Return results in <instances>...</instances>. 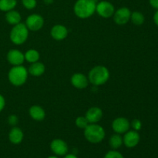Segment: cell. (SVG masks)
Returning a JSON list of instances; mask_svg holds the SVG:
<instances>
[{"label": "cell", "mask_w": 158, "mask_h": 158, "mask_svg": "<svg viewBox=\"0 0 158 158\" xmlns=\"http://www.w3.org/2000/svg\"><path fill=\"white\" fill-rule=\"evenodd\" d=\"M96 6L94 0H77L73 7L74 13L80 19H88L96 12Z\"/></svg>", "instance_id": "6da1fadb"}, {"label": "cell", "mask_w": 158, "mask_h": 158, "mask_svg": "<svg viewBox=\"0 0 158 158\" xmlns=\"http://www.w3.org/2000/svg\"><path fill=\"white\" fill-rule=\"evenodd\" d=\"M110 79V71L104 66H96L89 72L88 80L94 86L105 84Z\"/></svg>", "instance_id": "7a4b0ae2"}, {"label": "cell", "mask_w": 158, "mask_h": 158, "mask_svg": "<svg viewBox=\"0 0 158 158\" xmlns=\"http://www.w3.org/2000/svg\"><path fill=\"white\" fill-rule=\"evenodd\" d=\"M28 72L26 67L20 65V66H12L9 71L8 78L9 82L15 86H21L25 84L28 79Z\"/></svg>", "instance_id": "3957f363"}, {"label": "cell", "mask_w": 158, "mask_h": 158, "mask_svg": "<svg viewBox=\"0 0 158 158\" xmlns=\"http://www.w3.org/2000/svg\"><path fill=\"white\" fill-rule=\"evenodd\" d=\"M105 131L103 127L97 123H89L84 129V137L92 143H100L104 139Z\"/></svg>", "instance_id": "277c9868"}, {"label": "cell", "mask_w": 158, "mask_h": 158, "mask_svg": "<svg viewBox=\"0 0 158 158\" xmlns=\"http://www.w3.org/2000/svg\"><path fill=\"white\" fill-rule=\"evenodd\" d=\"M29 36V29L26 24L20 23L13 26L10 32V40L15 45L19 46L27 40Z\"/></svg>", "instance_id": "5b68a950"}, {"label": "cell", "mask_w": 158, "mask_h": 158, "mask_svg": "<svg viewBox=\"0 0 158 158\" xmlns=\"http://www.w3.org/2000/svg\"><path fill=\"white\" fill-rule=\"evenodd\" d=\"M26 26L30 31H39L43 28L44 25V19L43 16L39 14H32L29 15L26 20Z\"/></svg>", "instance_id": "8992f818"}, {"label": "cell", "mask_w": 158, "mask_h": 158, "mask_svg": "<svg viewBox=\"0 0 158 158\" xmlns=\"http://www.w3.org/2000/svg\"><path fill=\"white\" fill-rule=\"evenodd\" d=\"M96 12L98 13L100 16L104 19H108L113 16L115 12L114 6L112 3L107 1H102L97 4L96 6Z\"/></svg>", "instance_id": "52a82bcc"}, {"label": "cell", "mask_w": 158, "mask_h": 158, "mask_svg": "<svg viewBox=\"0 0 158 158\" xmlns=\"http://www.w3.org/2000/svg\"><path fill=\"white\" fill-rule=\"evenodd\" d=\"M131 12L128 8L122 7L117 9L114 14V21L119 26L126 25L131 20Z\"/></svg>", "instance_id": "ba28073f"}, {"label": "cell", "mask_w": 158, "mask_h": 158, "mask_svg": "<svg viewBox=\"0 0 158 158\" xmlns=\"http://www.w3.org/2000/svg\"><path fill=\"white\" fill-rule=\"evenodd\" d=\"M131 123L125 117H117L112 122V128L116 134H125L129 131Z\"/></svg>", "instance_id": "9c48e42d"}, {"label": "cell", "mask_w": 158, "mask_h": 158, "mask_svg": "<svg viewBox=\"0 0 158 158\" xmlns=\"http://www.w3.org/2000/svg\"><path fill=\"white\" fill-rule=\"evenodd\" d=\"M140 140V134L136 131H128L125 133L123 141L125 146L128 148H133L137 146Z\"/></svg>", "instance_id": "30bf717a"}, {"label": "cell", "mask_w": 158, "mask_h": 158, "mask_svg": "<svg viewBox=\"0 0 158 158\" xmlns=\"http://www.w3.org/2000/svg\"><path fill=\"white\" fill-rule=\"evenodd\" d=\"M50 149L56 155L64 156L68 152V146L64 140L55 139L50 143Z\"/></svg>", "instance_id": "8fae6325"}, {"label": "cell", "mask_w": 158, "mask_h": 158, "mask_svg": "<svg viewBox=\"0 0 158 158\" xmlns=\"http://www.w3.org/2000/svg\"><path fill=\"white\" fill-rule=\"evenodd\" d=\"M7 60L13 66H20L25 61L24 54L19 49H11L7 53Z\"/></svg>", "instance_id": "7c38bea8"}, {"label": "cell", "mask_w": 158, "mask_h": 158, "mask_svg": "<svg viewBox=\"0 0 158 158\" xmlns=\"http://www.w3.org/2000/svg\"><path fill=\"white\" fill-rule=\"evenodd\" d=\"M71 84L75 88L79 89H83L87 87L89 84V80L84 74L81 73H74L70 79Z\"/></svg>", "instance_id": "4fadbf2b"}, {"label": "cell", "mask_w": 158, "mask_h": 158, "mask_svg": "<svg viewBox=\"0 0 158 158\" xmlns=\"http://www.w3.org/2000/svg\"><path fill=\"white\" fill-rule=\"evenodd\" d=\"M103 115V110L100 107L94 106L86 111L85 117L88 120L89 123H97L102 119Z\"/></svg>", "instance_id": "5bb4252c"}, {"label": "cell", "mask_w": 158, "mask_h": 158, "mask_svg": "<svg viewBox=\"0 0 158 158\" xmlns=\"http://www.w3.org/2000/svg\"><path fill=\"white\" fill-rule=\"evenodd\" d=\"M50 35L53 40H57V41H61V40H63L67 37L68 29L66 26H63V25H55L51 29Z\"/></svg>", "instance_id": "9a60e30c"}, {"label": "cell", "mask_w": 158, "mask_h": 158, "mask_svg": "<svg viewBox=\"0 0 158 158\" xmlns=\"http://www.w3.org/2000/svg\"><path fill=\"white\" fill-rule=\"evenodd\" d=\"M29 116L31 118L36 121H42L46 117V112L42 106L38 105H33L29 110Z\"/></svg>", "instance_id": "2e32d148"}, {"label": "cell", "mask_w": 158, "mask_h": 158, "mask_svg": "<svg viewBox=\"0 0 158 158\" xmlns=\"http://www.w3.org/2000/svg\"><path fill=\"white\" fill-rule=\"evenodd\" d=\"M24 138L23 131L19 127H14L10 130L9 134V139L13 144H19L21 143Z\"/></svg>", "instance_id": "e0dca14e"}, {"label": "cell", "mask_w": 158, "mask_h": 158, "mask_svg": "<svg viewBox=\"0 0 158 158\" xmlns=\"http://www.w3.org/2000/svg\"><path fill=\"white\" fill-rule=\"evenodd\" d=\"M45 70H46L45 65L43 63H40L38 61L31 64L29 69H28V72L30 75L33 76V77H40L44 73Z\"/></svg>", "instance_id": "ac0fdd59"}, {"label": "cell", "mask_w": 158, "mask_h": 158, "mask_svg": "<svg viewBox=\"0 0 158 158\" xmlns=\"http://www.w3.org/2000/svg\"><path fill=\"white\" fill-rule=\"evenodd\" d=\"M21 15L19 12L15 10H10L9 12H6V20L9 24L12 26L19 24L21 23Z\"/></svg>", "instance_id": "d6986e66"}, {"label": "cell", "mask_w": 158, "mask_h": 158, "mask_svg": "<svg viewBox=\"0 0 158 158\" xmlns=\"http://www.w3.org/2000/svg\"><path fill=\"white\" fill-rule=\"evenodd\" d=\"M25 56V60L28 62V63H33L35 62H38L40 58V52L37 50L33 49H29V50L26 51L24 54Z\"/></svg>", "instance_id": "ffe728a7"}, {"label": "cell", "mask_w": 158, "mask_h": 158, "mask_svg": "<svg viewBox=\"0 0 158 158\" xmlns=\"http://www.w3.org/2000/svg\"><path fill=\"white\" fill-rule=\"evenodd\" d=\"M123 143V137L119 134H113L110 137V138L109 144L111 147V148L114 150H117L120 148Z\"/></svg>", "instance_id": "44dd1931"}, {"label": "cell", "mask_w": 158, "mask_h": 158, "mask_svg": "<svg viewBox=\"0 0 158 158\" xmlns=\"http://www.w3.org/2000/svg\"><path fill=\"white\" fill-rule=\"evenodd\" d=\"M16 0H0V10L9 12L16 6Z\"/></svg>", "instance_id": "7402d4cb"}, {"label": "cell", "mask_w": 158, "mask_h": 158, "mask_svg": "<svg viewBox=\"0 0 158 158\" xmlns=\"http://www.w3.org/2000/svg\"><path fill=\"white\" fill-rule=\"evenodd\" d=\"M144 15L141 12H137V11L131 12V20L136 26H140V25L143 24L144 23Z\"/></svg>", "instance_id": "603a6c76"}, {"label": "cell", "mask_w": 158, "mask_h": 158, "mask_svg": "<svg viewBox=\"0 0 158 158\" xmlns=\"http://www.w3.org/2000/svg\"><path fill=\"white\" fill-rule=\"evenodd\" d=\"M76 126L80 129L84 130L89 125V122L85 117H78L76 119Z\"/></svg>", "instance_id": "cb8c5ba5"}, {"label": "cell", "mask_w": 158, "mask_h": 158, "mask_svg": "<svg viewBox=\"0 0 158 158\" xmlns=\"http://www.w3.org/2000/svg\"><path fill=\"white\" fill-rule=\"evenodd\" d=\"M22 3L27 9H33L36 6V0H22Z\"/></svg>", "instance_id": "d4e9b609"}, {"label": "cell", "mask_w": 158, "mask_h": 158, "mask_svg": "<svg viewBox=\"0 0 158 158\" xmlns=\"http://www.w3.org/2000/svg\"><path fill=\"white\" fill-rule=\"evenodd\" d=\"M104 158H124L123 156L120 152L117 151L116 150L108 151L105 155Z\"/></svg>", "instance_id": "484cf974"}, {"label": "cell", "mask_w": 158, "mask_h": 158, "mask_svg": "<svg viewBox=\"0 0 158 158\" xmlns=\"http://www.w3.org/2000/svg\"><path fill=\"white\" fill-rule=\"evenodd\" d=\"M131 127L134 128V131H140L142 127L141 121H140V120H138V119H135V120H134L132 122H131Z\"/></svg>", "instance_id": "4316f807"}, {"label": "cell", "mask_w": 158, "mask_h": 158, "mask_svg": "<svg viewBox=\"0 0 158 158\" xmlns=\"http://www.w3.org/2000/svg\"><path fill=\"white\" fill-rule=\"evenodd\" d=\"M18 117H17L16 115H14V114L10 115L9 117V118H8V122H9V125H12V126H15L18 123Z\"/></svg>", "instance_id": "83f0119b"}, {"label": "cell", "mask_w": 158, "mask_h": 158, "mask_svg": "<svg viewBox=\"0 0 158 158\" xmlns=\"http://www.w3.org/2000/svg\"><path fill=\"white\" fill-rule=\"evenodd\" d=\"M5 106H6V100H5L4 97L0 94V112L3 110Z\"/></svg>", "instance_id": "f1b7e54d"}, {"label": "cell", "mask_w": 158, "mask_h": 158, "mask_svg": "<svg viewBox=\"0 0 158 158\" xmlns=\"http://www.w3.org/2000/svg\"><path fill=\"white\" fill-rule=\"evenodd\" d=\"M150 4L152 7L158 9V0H150Z\"/></svg>", "instance_id": "f546056e"}, {"label": "cell", "mask_w": 158, "mask_h": 158, "mask_svg": "<svg viewBox=\"0 0 158 158\" xmlns=\"http://www.w3.org/2000/svg\"><path fill=\"white\" fill-rule=\"evenodd\" d=\"M154 23H155V24L157 25V26H158V10L155 12V14H154Z\"/></svg>", "instance_id": "4dcf8cb0"}, {"label": "cell", "mask_w": 158, "mask_h": 158, "mask_svg": "<svg viewBox=\"0 0 158 158\" xmlns=\"http://www.w3.org/2000/svg\"><path fill=\"white\" fill-rule=\"evenodd\" d=\"M43 2H44V3L46 5H51L52 2H54V0H43Z\"/></svg>", "instance_id": "1f68e13d"}, {"label": "cell", "mask_w": 158, "mask_h": 158, "mask_svg": "<svg viewBox=\"0 0 158 158\" xmlns=\"http://www.w3.org/2000/svg\"><path fill=\"white\" fill-rule=\"evenodd\" d=\"M64 158H77V157L74 154H66Z\"/></svg>", "instance_id": "d6a6232c"}, {"label": "cell", "mask_w": 158, "mask_h": 158, "mask_svg": "<svg viewBox=\"0 0 158 158\" xmlns=\"http://www.w3.org/2000/svg\"><path fill=\"white\" fill-rule=\"evenodd\" d=\"M48 158H58V157H55V156H51V157H49Z\"/></svg>", "instance_id": "836d02e7"}, {"label": "cell", "mask_w": 158, "mask_h": 158, "mask_svg": "<svg viewBox=\"0 0 158 158\" xmlns=\"http://www.w3.org/2000/svg\"><path fill=\"white\" fill-rule=\"evenodd\" d=\"M94 1H97V0H94Z\"/></svg>", "instance_id": "e575fe53"}]
</instances>
